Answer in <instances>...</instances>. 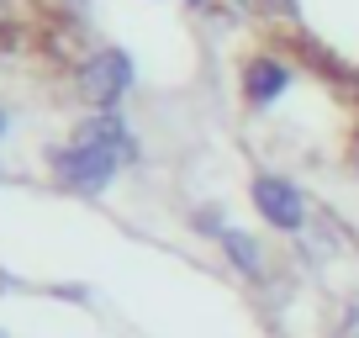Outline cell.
Segmentation results:
<instances>
[{"label":"cell","mask_w":359,"mask_h":338,"mask_svg":"<svg viewBox=\"0 0 359 338\" xmlns=\"http://www.w3.org/2000/svg\"><path fill=\"white\" fill-rule=\"evenodd\" d=\"M0 133H6V111H0Z\"/></svg>","instance_id":"cell-6"},{"label":"cell","mask_w":359,"mask_h":338,"mask_svg":"<svg viewBox=\"0 0 359 338\" xmlns=\"http://www.w3.org/2000/svg\"><path fill=\"white\" fill-rule=\"evenodd\" d=\"M254 206H259V217H264L275 233H302L306 217H312L306 196L296 191L285 175H259L254 180Z\"/></svg>","instance_id":"cell-2"},{"label":"cell","mask_w":359,"mask_h":338,"mask_svg":"<svg viewBox=\"0 0 359 338\" xmlns=\"http://www.w3.org/2000/svg\"><path fill=\"white\" fill-rule=\"evenodd\" d=\"M291 74H296V69L285 64V58L259 53V58H248V64H243V95L254 106H275L285 90H291Z\"/></svg>","instance_id":"cell-4"},{"label":"cell","mask_w":359,"mask_h":338,"mask_svg":"<svg viewBox=\"0 0 359 338\" xmlns=\"http://www.w3.org/2000/svg\"><path fill=\"white\" fill-rule=\"evenodd\" d=\"M79 90H85L90 101L101 106V111H116V101L133 90V58H127L122 48H106V53H95L85 69H79Z\"/></svg>","instance_id":"cell-3"},{"label":"cell","mask_w":359,"mask_h":338,"mask_svg":"<svg viewBox=\"0 0 359 338\" xmlns=\"http://www.w3.org/2000/svg\"><path fill=\"white\" fill-rule=\"evenodd\" d=\"M133 154H137V148H133V137H127L122 116L101 111L95 122H85L74 133V143L53 154V180L69 185V191L95 196V191H106V185L116 180V169H122Z\"/></svg>","instance_id":"cell-1"},{"label":"cell","mask_w":359,"mask_h":338,"mask_svg":"<svg viewBox=\"0 0 359 338\" xmlns=\"http://www.w3.org/2000/svg\"><path fill=\"white\" fill-rule=\"evenodd\" d=\"M222 254H227L243 275H259V270H264V248H259L248 233H233V227H227V233H222Z\"/></svg>","instance_id":"cell-5"},{"label":"cell","mask_w":359,"mask_h":338,"mask_svg":"<svg viewBox=\"0 0 359 338\" xmlns=\"http://www.w3.org/2000/svg\"><path fill=\"white\" fill-rule=\"evenodd\" d=\"M0 16H6V0H0Z\"/></svg>","instance_id":"cell-8"},{"label":"cell","mask_w":359,"mask_h":338,"mask_svg":"<svg viewBox=\"0 0 359 338\" xmlns=\"http://www.w3.org/2000/svg\"><path fill=\"white\" fill-rule=\"evenodd\" d=\"M354 164H359V143H354Z\"/></svg>","instance_id":"cell-7"}]
</instances>
